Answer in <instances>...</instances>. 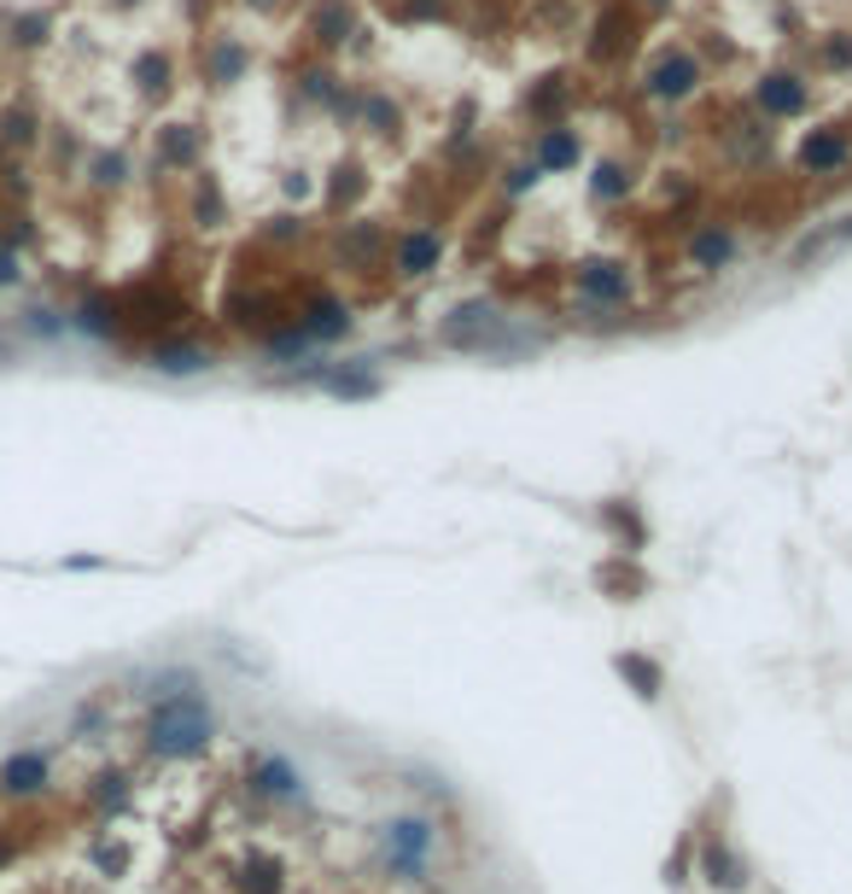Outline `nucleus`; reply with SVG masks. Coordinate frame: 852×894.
<instances>
[{"label": "nucleus", "mask_w": 852, "mask_h": 894, "mask_svg": "<svg viewBox=\"0 0 852 894\" xmlns=\"http://www.w3.org/2000/svg\"><path fill=\"white\" fill-rule=\"evenodd\" d=\"M654 99H666V106H684V99L701 89V59L695 54H684V47H672V54H660L654 59V71H649V82H642Z\"/></svg>", "instance_id": "obj_4"}, {"label": "nucleus", "mask_w": 852, "mask_h": 894, "mask_svg": "<svg viewBox=\"0 0 852 894\" xmlns=\"http://www.w3.org/2000/svg\"><path fill=\"white\" fill-rule=\"evenodd\" d=\"M537 181H543V170H537V164H508V176H502V188H508V193H514V199H520V193H532V188H537Z\"/></svg>", "instance_id": "obj_34"}, {"label": "nucleus", "mask_w": 852, "mask_h": 894, "mask_svg": "<svg viewBox=\"0 0 852 894\" xmlns=\"http://www.w3.org/2000/svg\"><path fill=\"white\" fill-rule=\"evenodd\" d=\"M298 328L310 333V345H333V340H345V333H351V305H345V298L316 293V298H304Z\"/></svg>", "instance_id": "obj_9"}, {"label": "nucleus", "mask_w": 852, "mask_h": 894, "mask_svg": "<svg viewBox=\"0 0 852 894\" xmlns=\"http://www.w3.org/2000/svg\"><path fill=\"white\" fill-rule=\"evenodd\" d=\"M193 211H199V223H204V228H216V223H223V216H228V205H223V188H216L211 176L199 181V193H193Z\"/></svg>", "instance_id": "obj_30"}, {"label": "nucleus", "mask_w": 852, "mask_h": 894, "mask_svg": "<svg viewBox=\"0 0 852 894\" xmlns=\"http://www.w3.org/2000/svg\"><path fill=\"white\" fill-rule=\"evenodd\" d=\"M613 672L637 690L642 702H660V690H666V667L654 661V655H637V649H625V655H613Z\"/></svg>", "instance_id": "obj_12"}, {"label": "nucleus", "mask_w": 852, "mask_h": 894, "mask_svg": "<svg viewBox=\"0 0 852 894\" xmlns=\"http://www.w3.org/2000/svg\"><path fill=\"white\" fill-rule=\"evenodd\" d=\"M158 158H164V164H193V158H199V134L187 129V123H169V129L158 134Z\"/></svg>", "instance_id": "obj_24"}, {"label": "nucleus", "mask_w": 852, "mask_h": 894, "mask_svg": "<svg viewBox=\"0 0 852 894\" xmlns=\"http://www.w3.org/2000/svg\"><path fill=\"white\" fill-rule=\"evenodd\" d=\"M438 263H445V234L438 228H409V234H398V246H391V269H398L403 281H426Z\"/></svg>", "instance_id": "obj_5"}, {"label": "nucleus", "mask_w": 852, "mask_h": 894, "mask_svg": "<svg viewBox=\"0 0 852 894\" xmlns=\"http://www.w3.org/2000/svg\"><path fill=\"white\" fill-rule=\"evenodd\" d=\"M351 7H345V0H321V7H316V19H310V30H316V42L321 47H339V42H345L351 36Z\"/></svg>", "instance_id": "obj_22"}, {"label": "nucleus", "mask_w": 852, "mask_h": 894, "mask_svg": "<svg viewBox=\"0 0 852 894\" xmlns=\"http://www.w3.org/2000/svg\"><path fill=\"white\" fill-rule=\"evenodd\" d=\"M572 281H578V293H584L590 305H625L630 298V269L619 258H584L572 269Z\"/></svg>", "instance_id": "obj_6"}, {"label": "nucleus", "mask_w": 852, "mask_h": 894, "mask_svg": "<svg viewBox=\"0 0 852 894\" xmlns=\"http://www.w3.org/2000/svg\"><path fill=\"white\" fill-rule=\"evenodd\" d=\"M560 106H567V82H560V77H543L537 89L525 94V111H532V117H555Z\"/></svg>", "instance_id": "obj_27"}, {"label": "nucleus", "mask_w": 852, "mask_h": 894, "mask_svg": "<svg viewBox=\"0 0 852 894\" xmlns=\"http://www.w3.org/2000/svg\"><path fill=\"white\" fill-rule=\"evenodd\" d=\"M356 193H363V164H339L333 181H328V205H333V211H345Z\"/></svg>", "instance_id": "obj_28"}, {"label": "nucleus", "mask_w": 852, "mask_h": 894, "mask_svg": "<svg viewBox=\"0 0 852 894\" xmlns=\"http://www.w3.org/2000/svg\"><path fill=\"white\" fill-rule=\"evenodd\" d=\"M94 801L99 807H123L129 801V778H123V772H106V778L94 784Z\"/></svg>", "instance_id": "obj_33"}, {"label": "nucleus", "mask_w": 852, "mask_h": 894, "mask_svg": "<svg viewBox=\"0 0 852 894\" xmlns=\"http://www.w3.org/2000/svg\"><path fill=\"white\" fill-rule=\"evenodd\" d=\"M380 251H386V228L380 223H345V228H339V258H345L351 269H368Z\"/></svg>", "instance_id": "obj_15"}, {"label": "nucleus", "mask_w": 852, "mask_h": 894, "mask_svg": "<svg viewBox=\"0 0 852 894\" xmlns=\"http://www.w3.org/2000/svg\"><path fill=\"white\" fill-rule=\"evenodd\" d=\"M445 0H403V19H438Z\"/></svg>", "instance_id": "obj_37"}, {"label": "nucleus", "mask_w": 852, "mask_h": 894, "mask_svg": "<svg viewBox=\"0 0 852 894\" xmlns=\"http://www.w3.org/2000/svg\"><path fill=\"white\" fill-rule=\"evenodd\" d=\"M602 520H607V527L619 532V538H630V555H637L642 544H649V527H642V520H637V509H630V503H625V509H619V503H607V509H602Z\"/></svg>", "instance_id": "obj_26"}, {"label": "nucleus", "mask_w": 852, "mask_h": 894, "mask_svg": "<svg viewBox=\"0 0 852 894\" xmlns=\"http://www.w3.org/2000/svg\"><path fill=\"white\" fill-rule=\"evenodd\" d=\"M532 164L537 170H572L578 164V129H543L537 146H532Z\"/></svg>", "instance_id": "obj_17"}, {"label": "nucleus", "mask_w": 852, "mask_h": 894, "mask_svg": "<svg viewBox=\"0 0 852 894\" xmlns=\"http://www.w3.org/2000/svg\"><path fill=\"white\" fill-rule=\"evenodd\" d=\"M246 784H251V796H263V801H304V772L286 761V754H258Z\"/></svg>", "instance_id": "obj_8"}, {"label": "nucleus", "mask_w": 852, "mask_h": 894, "mask_svg": "<svg viewBox=\"0 0 852 894\" xmlns=\"http://www.w3.org/2000/svg\"><path fill=\"white\" fill-rule=\"evenodd\" d=\"M730 258H736V234H730L724 223H707V228H695V240H689V263L695 269H724Z\"/></svg>", "instance_id": "obj_14"}, {"label": "nucleus", "mask_w": 852, "mask_h": 894, "mask_svg": "<svg viewBox=\"0 0 852 894\" xmlns=\"http://www.w3.org/2000/svg\"><path fill=\"white\" fill-rule=\"evenodd\" d=\"M298 82H304V94H310V99H328V106H339V89H333L328 71H304Z\"/></svg>", "instance_id": "obj_35"}, {"label": "nucleus", "mask_w": 852, "mask_h": 894, "mask_svg": "<svg viewBox=\"0 0 852 894\" xmlns=\"http://www.w3.org/2000/svg\"><path fill=\"white\" fill-rule=\"evenodd\" d=\"M152 368L158 375H199V368H211V351L204 345H152Z\"/></svg>", "instance_id": "obj_21"}, {"label": "nucleus", "mask_w": 852, "mask_h": 894, "mask_svg": "<svg viewBox=\"0 0 852 894\" xmlns=\"http://www.w3.org/2000/svg\"><path fill=\"white\" fill-rule=\"evenodd\" d=\"M298 234H304L298 216H269V240H298Z\"/></svg>", "instance_id": "obj_36"}, {"label": "nucleus", "mask_w": 852, "mask_h": 894, "mask_svg": "<svg viewBox=\"0 0 852 894\" xmlns=\"http://www.w3.org/2000/svg\"><path fill=\"white\" fill-rule=\"evenodd\" d=\"M590 193L607 199V205H613V199H625L630 193V170L619 158H602V164H595V176H590Z\"/></svg>", "instance_id": "obj_25"}, {"label": "nucleus", "mask_w": 852, "mask_h": 894, "mask_svg": "<svg viewBox=\"0 0 852 894\" xmlns=\"http://www.w3.org/2000/svg\"><path fill=\"white\" fill-rule=\"evenodd\" d=\"M625 47H630V12H625V7H607V12H602V24H595L590 59H595V64H607V59H619Z\"/></svg>", "instance_id": "obj_16"}, {"label": "nucleus", "mask_w": 852, "mask_h": 894, "mask_svg": "<svg viewBox=\"0 0 852 894\" xmlns=\"http://www.w3.org/2000/svg\"><path fill=\"white\" fill-rule=\"evenodd\" d=\"M754 106L765 117H800L812 106V89H806V77H794V71H765L754 82Z\"/></svg>", "instance_id": "obj_7"}, {"label": "nucleus", "mask_w": 852, "mask_h": 894, "mask_svg": "<svg viewBox=\"0 0 852 894\" xmlns=\"http://www.w3.org/2000/svg\"><path fill=\"white\" fill-rule=\"evenodd\" d=\"M438 345L473 351V357H514V351H537L543 340H532V333H508V316L497 305L468 298V305H455L445 322H438Z\"/></svg>", "instance_id": "obj_2"}, {"label": "nucleus", "mask_w": 852, "mask_h": 894, "mask_svg": "<svg viewBox=\"0 0 852 894\" xmlns=\"http://www.w3.org/2000/svg\"><path fill=\"white\" fill-rule=\"evenodd\" d=\"M800 170L806 176H835V170H847V158H852V141L841 129H812L806 141H800Z\"/></svg>", "instance_id": "obj_11"}, {"label": "nucleus", "mask_w": 852, "mask_h": 894, "mask_svg": "<svg viewBox=\"0 0 852 894\" xmlns=\"http://www.w3.org/2000/svg\"><path fill=\"white\" fill-rule=\"evenodd\" d=\"M363 123H368L374 134H398V123H403V111H398V106H391V99H386V94H368V99H363Z\"/></svg>", "instance_id": "obj_29"}, {"label": "nucleus", "mask_w": 852, "mask_h": 894, "mask_svg": "<svg viewBox=\"0 0 852 894\" xmlns=\"http://www.w3.org/2000/svg\"><path fill=\"white\" fill-rule=\"evenodd\" d=\"M817 59H824V71H852V36H847V30H835V36H824V47H817Z\"/></svg>", "instance_id": "obj_31"}, {"label": "nucleus", "mask_w": 852, "mask_h": 894, "mask_svg": "<svg viewBox=\"0 0 852 894\" xmlns=\"http://www.w3.org/2000/svg\"><path fill=\"white\" fill-rule=\"evenodd\" d=\"M666 883H689V848H677L666 859Z\"/></svg>", "instance_id": "obj_38"}, {"label": "nucleus", "mask_w": 852, "mask_h": 894, "mask_svg": "<svg viewBox=\"0 0 852 894\" xmlns=\"http://www.w3.org/2000/svg\"><path fill=\"white\" fill-rule=\"evenodd\" d=\"M310 193H316V181L304 176V170H293V176H286V199H310Z\"/></svg>", "instance_id": "obj_39"}, {"label": "nucleus", "mask_w": 852, "mask_h": 894, "mask_svg": "<svg viewBox=\"0 0 852 894\" xmlns=\"http://www.w3.org/2000/svg\"><path fill=\"white\" fill-rule=\"evenodd\" d=\"M701 877H707L712 889H724V894L747 889V871H742V859L730 854L719 836H707V842H701Z\"/></svg>", "instance_id": "obj_13"}, {"label": "nucleus", "mask_w": 852, "mask_h": 894, "mask_svg": "<svg viewBox=\"0 0 852 894\" xmlns=\"http://www.w3.org/2000/svg\"><path fill=\"white\" fill-rule=\"evenodd\" d=\"M595 585H602L613 602H630V597H642V590H649L642 567H637V562H625V555H613V562L595 567Z\"/></svg>", "instance_id": "obj_18"}, {"label": "nucleus", "mask_w": 852, "mask_h": 894, "mask_svg": "<svg viewBox=\"0 0 852 894\" xmlns=\"http://www.w3.org/2000/svg\"><path fill=\"white\" fill-rule=\"evenodd\" d=\"M649 7H666V0H649Z\"/></svg>", "instance_id": "obj_42"}, {"label": "nucleus", "mask_w": 852, "mask_h": 894, "mask_svg": "<svg viewBox=\"0 0 852 894\" xmlns=\"http://www.w3.org/2000/svg\"><path fill=\"white\" fill-rule=\"evenodd\" d=\"M0 281H19V263H12V251H0Z\"/></svg>", "instance_id": "obj_40"}, {"label": "nucleus", "mask_w": 852, "mask_h": 894, "mask_svg": "<svg viewBox=\"0 0 852 894\" xmlns=\"http://www.w3.org/2000/svg\"><path fill=\"white\" fill-rule=\"evenodd\" d=\"M134 77H141V89H146V94H164V89H169V59L146 54L141 64H134Z\"/></svg>", "instance_id": "obj_32"}, {"label": "nucleus", "mask_w": 852, "mask_h": 894, "mask_svg": "<svg viewBox=\"0 0 852 894\" xmlns=\"http://www.w3.org/2000/svg\"><path fill=\"white\" fill-rule=\"evenodd\" d=\"M246 64H251V54H246L240 42H216L211 59H204V71H211V82H240Z\"/></svg>", "instance_id": "obj_23"}, {"label": "nucleus", "mask_w": 852, "mask_h": 894, "mask_svg": "<svg viewBox=\"0 0 852 894\" xmlns=\"http://www.w3.org/2000/svg\"><path fill=\"white\" fill-rule=\"evenodd\" d=\"M251 7H275V0H251Z\"/></svg>", "instance_id": "obj_41"}, {"label": "nucleus", "mask_w": 852, "mask_h": 894, "mask_svg": "<svg viewBox=\"0 0 852 894\" xmlns=\"http://www.w3.org/2000/svg\"><path fill=\"white\" fill-rule=\"evenodd\" d=\"M433 859H438V824H433V819L403 813V819H386V824H380V866H386L391 877H403V883H421V877L433 871Z\"/></svg>", "instance_id": "obj_3"}, {"label": "nucleus", "mask_w": 852, "mask_h": 894, "mask_svg": "<svg viewBox=\"0 0 852 894\" xmlns=\"http://www.w3.org/2000/svg\"><path fill=\"white\" fill-rule=\"evenodd\" d=\"M42 784H47V761H42V754H12V761L0 766V789H7V796H36Z\"/></svg>", "instance_id": "obj_19"}, {"label": "nucleus", "mask_w": 852, "mask_h": 894, "mask_svg": "<svg viewBox=\"0 0 852 894\" xmlns=\"http://www.w3.org/2000/svg\"><path fill=\"white\" fill-rule=\"evenodd\" d=\"M321 386H328V398H345V403L380 398V375H368V368H328Z\"/></svg>", "instance_id": "obj_20"}, {"label": "nucleus", "mask_w": 852, "mask_h": 894, "mask_svg": "<svg viewBox=\"0 0 852 894\" xmlns=\"http://www.w3.org/2000/svg\"><path fill=\"white\" fill-rule=\"evenodd\" d=\"M211 737H216V714L199 690L158 696V707L146 714V749L158 761H193V754L211 749Z\"/></svg>", "instance_id": "obj_1"}, {"label": "nucleus", "mask_w": 852, "mask_h": 894, "mask_svg": "<svg viewBox=\"0 0 852 894\" xmlns=\"http://www.w3.org/2000/svg\"><path fill=\"white\" fill-rule=\"evenodd\" d=\"M234 894H286V859L269 854V848L240 854V866H234Z\"/></svg>", "instance_id": "obj_10"}]
</instances>
